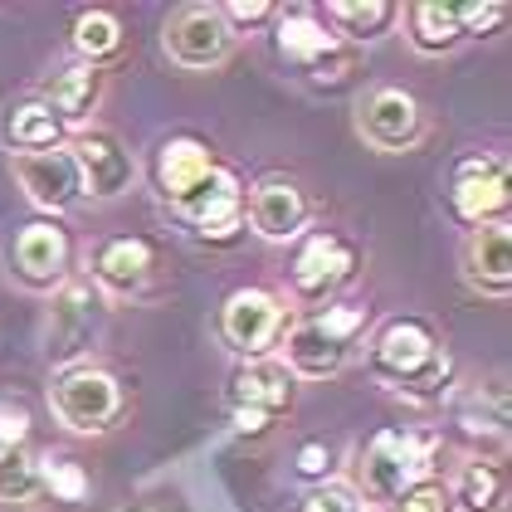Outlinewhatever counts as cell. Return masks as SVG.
I'll return each mask as SVG.
<instances>
[{"label":"cell","instance_id":"obj_1","mask_svg":"<svg viewBox=\"0 0 512 512\" xmlns=\"http://www.w3.org/2000/svg\"><path fill=\"white\" fill-rule=\"evenodd\" d=\"M371 371L410 400H439L449 386V356L439 347L434 327L420 317H395L376 332Z\"/></svg>","mask_w":512,"mask_h":512},{"label":"cell","instance_id":"obj_2","mask_svg":"<svg viewBox=\"0 0 512 512\" xmlns=\"http://www.w3.org/2000/svg\"><path fill=\"white\" fill-rule=\"evenodd\" d=\"M430 454L434 444L410 430H376L366 439V449L356 454V498L376 503V508H395L420 478H430Z\"/></svg>","mask_w":512,"mask_h":512},{"label":"cell","instance_id":"obj_3","mask_svg":"<svg viewBox=\"0 0 512 512\" xmlns=\"http://www.w3.org/2000/svg\"><path fill=\"white\" fill-rule=\"evenodd\" d=\"M366 327L361 303H337L327 313H313L283 332V366L293 381H327L347 366L356 332Z\"/></svg>","mask_w":512,"mask_h":512},{"label":"cell","instance_id":"obj_4","mask_svg":"<svg viewBox=\"0 0 512 512\" xmlns=\"http://www.w3.org/2000/svg\"><path fill=\"white\" fill-rule=\"evenodd\" d=\"M122 405L118 376L93 361L59 366L49 381V410L69 434H108L122 420Z\"/></svg>","mask_w":512,"mask_h":512},{"label":"cell","instance_id":"obj_5","mask_svg":"<svg viewBox=\"0 0 512 512\" xmlns=\"http://www.w3.org/2000/svg\"><path fill=\"white\" fill-rule=\"evenodd\" d=\"M283 332H288V308L269 288H235L220 308V337L244 361L269 356L283 342Z\"/></svg>","mask_w":512,"mask_h":512},{"label":"cell","instance_id":"obj_6","mask_svg":"<svg viewBox=\"0 0 512 512\" xmlns=\"http://www.w3.org/2000/svg\"><path fill=\"white\" fill-rule=\"evenodd\" d=\"M161 44L171 54L176 69H191V74H205V69H220L235 49V30L225 25L220 5H181L166 30H161Z\"/></svg>","mask_w":512,"mask_h":512},{"label":"cell","instance_id":"obj_7","mask_svg":"<svg viewBox=\"0 0 512 512\" xmlns=\"http://www.w3.org/2000/svg\"><path fill=\"white\" fill-rule=\"evenodd\" d=\"M200 239H220V244H230V239L244 230V186H239V176L230 166H210L205 176H200L196 186L186 191V196L171 205Z\"/></svg>","mask_w":512,"mask_h":512},{"label":"cell","instance_id":"obj_8","mask_svg":"<svg viewBox=\"0 0 512 512\" xmlns=\"http://www.w3.org/2000/svg\"><path fill=\"white\" fill-rule=\"evenodd\" d=\"M98 327H103V293L88 278L69 274L49 298V356L59 366H74L93 347Z\"/></svg>","mask_w":512,"mask_h":512},{"label":"cell","instance_id":"obj_9","mask_svg":"<svg viewBox=\"0 0 512 512\" xmlns=\"http://www.w3.org/2000/svg\"><path fill=\"white\" fill-rule=\"evenodd\" d=\"M449 215L469 230L483 225H508V166L483 152H473L449 176Z\"/></svg>","mask_w":512,"mask_h":512},{"label":"cell","instance_id":"obj_10","mask_svg":"<svg viewBox=\"0 0 512 512\" xmlns=\"http://www.w3.org/2000/svg\"><path fill=\"white\" fill-rule=\"evenodd\" d=\"M356 274V249L332 230H317L298 244L293 264H288V283L298 303H327L347 278Z\"/></svg>","mask_w":512,"mask_h":512},{"label":"cell","instance_id":"obj_11","mask_svg":"<svg viewBox=\"0 0 512 512\" xmlns=\"http://www.w3.org/2000/svg\"><path fill=\"white\" fill-rule=\"evenodd\" d=\"M10 171H15V181H20V191L30 196V205H40L49 215H64V210H74L88 191H83V171L74 152H69V142L64 147H54V152H30V157H10Z\"/></svg>","mask_w":512,"mask_h":512},{"label":"cell","instance_id":"obj_12","mask_svg":"<svg viewBox=\"0 0 512 512\" xmlns=\"http://www.w3.org/2000/svg\"><path fill=\"white\" fill-rule=\"evenodd\" d=\"M356 132L376 152H410L425 132V118H420V103L405 88H371L356 103Z\"/></svg>","mask_w":512,"mask_h":512},{"label":"cell","instance_id":"obj_13","mask_svg":"<svg viewBox=\"0 0 512 512\" xmlns=\"http://www.w3.org/2000/svg\"><path fill=\"white\" fill-rule=\"evenodd\" d=\"M308 196L298 181L288 176H264L254 191H244V220L254 225V235L269 244H293L308 230Z\"/></svg>","mask_w":512,"mask_h":512},{"label":"cell","instance_id":"obj_14","mask_svg":"<svg viewBox=\"0 0 512 512\" xmlns=\"http://www.w3.org/2000/svg\"><path fill=\"white\" fill-rule=\"evenodd\" d=\"M10 274L20 278L25 288L54 293L69 278V235L54 220H35L25 225L15 244H10Z\"/></svg>","mask_w":512,"mask_h":512},{"label":"cell","instance_id":"obj_15","mask_svg":"<svg viewBox=\"0 0 512 512\" xmlns=\"http://www.w3.org/2000/svg\"><path fill=\"white\" fill-rule=\"evenodd\" d=\"M157 274V249L142 235H113L93 254V288L103 298H137Z\"/></svg>","mask_w":512,"mask_h":512},{"label":"cell","instance_id":"obj_16","mask_svg":"<svg viewBox=\"0 0 512 512\" xmlns=\"http://www.w3.org/2000/svg\"><path fill=\"white\" fill-rule=\"evenodd\" d=\"M69 152L79 161L83 171V191L93 200H118L132 191V181H137V161L132 152L122 147L113 132H79L74 142H69Z\"/></svg>","mask_w":512,"mask_h":512},{"label":"cell","instance_id":"obj_17","mask_svg":"<svg viewBox=\"0 0 512 512\" xmlns=\"http://www.w3.org/2000/svg\"><path fill=\"white\" fill-rule=\"evenodd\" d=\"M293 395H298V381L288 376V366L274 361V356L244 361L230 376V410H259V415L278 420L283 410H293Z\"/></svg>","mask_w":512,"mask_h":512},{"label":"cell","instance_id":"obj_18","mask_svg":"<svg viewBox=\"0 0 512 512\" xmlns=\"http://www.w3.org/2000/svg\"><path fill=\"white\" fill-rule=\"evenodd\" d=\"M278 54L288 59V64H298V69H308V74H317L322 64H332L337 54H342V40L327 30V20L317 15V10H308V5H293V10H278Z\"/></svg>","mask_w":512,"mask_h":512},{"label":"cell","instance_id":"obj_19","mask_svg":"<svg viewBox=\"0 0 512 512\" xmlns=\"http://www.w3.org/2000/svg\"><path fill=\"white\" fill-rule=\"evenodd\" d=\"M464 283L483 298L512 293V235L508 225H483L464 244Z\"/></svg>","mask_w":512,"mask_h":512},{"label":"cell","instance_id":"obj_20","mask_svg":"<svg viewBox=\"0 0 512 512\" xmlns=\"http://www.w3.org/2000/svg\"><path fill=\"white\" fill-rule=\"evenodd\" d=\"M444 498H449L454 512H503L508 508V473H503V464H493L488 454H469L454 469Z\"/></svg>","mask_w":512,"mask_h":512},{"label":"cell","instance_id":"obj_21","mask_svg":"<svg viewBox=\"0 0 512 512\" xmlns=\"http://www.w3.org/2000/svg\"><path fill=\"white\" fill-rule=\"evenodd\" d=\"M103 69H93V64H64V69H54L49 83H44V108L54 113V118L64 122V127H79L93 108H98V98H103Z\"/></svg>","mask_w":512,"mask_h":512},{"label":"cell","instance_id":"obj_22","mask_svg":"<svg viewBox=\"0 0 512 512\" xmlns=\"http://www.w3.org/2000/svg\"><path fill=\"white\" fill-rule=\"evenodd\" d=\"M210 166H215V152H210L200 137H166V142L157 147V166H152L161 200L176 205V200L186 196Z\"/></svg>","mask_w":512,"mask_h":512},{"label":"cell","instance_id":"obj_23","mask_svg":"<svg viewBox=\"0 0 512 512\" xmlns=\"http://www.w3.org/2000/svg\"><path fill=\"white\" fill-rule=\"evenodd\" d=\"M64 142H69V127L54 118L40 98H30V103H20V108L5 113V147H10V157L54 152V147H64Z\"/></svg>","mask_w":512,"mask_h":512},{"label":"cell","instance_id":"obj_24","mask_svg":"<svg viewBox=\"0 0 512 512\" xmlns=\"http://www.w3.org/2000/svg\"><path fill=\"white\" fill-rule=\"evenodd\" d=\"M322 20L337 40H381L400 20V5L395 0H327Z\"/></svg>","mask_w":512,"mask_h":512},{"label":"cell","instance_id":"obj_25","mask_svg":"<svg viewBox=\"0 0 512 512\" xmlns=\"http://www.w3.org/2000/svg\"><path fill=\"white\" fill-rule=\"evenodd\" d=\"M405 30H410V44L420 54H449L459 49V15H454V0H415L405 10Z\"/></svg>","mask_w":512,"mask_h":512},{"label":"cell","instance_id":"obj_26","mask_svg":"<svg viewBox=\"0 0 512 512\" xmlns=\"http://www.w3.org/2000/svg\"><path fill=\"white\" fill-rule=\"evenodd\" d=\"M74 54H79L83 64H93V69H103L108 59H118L122 20L113 10H83L79 20H74Z\"/></svg>","mask_w":512,"mask_h":512},{"label":"cell","instance_id":"obj_27","mask_svg":"<svg viewBox=\"0 0 512 512\" xmlns=\"http://www.w3.org/2000/svg\"><path fill=\"white\" fill-rule=\"evenodd\" d=\"M40 493V459L25 444H0V503H30Z\"/></svg>","mask_w":512,"mask_h":512},{"label":"cell","instance_id":"obj_28","mask_svg":"<svg viewBox=\"0 0 512 512\" xmlns=\"http://www.w3.org/2000/svg\"><path fill=\"white\" fill-rule=\"evenodd\" d=\"M459 425L473 439H483V434H498L503 439V430H508V395H503V386H488V405H483V391H473L459 405Z\"/></svg>","mask_w":512,"mask_h":512},{"label":"cell","instance_id":"obj_29","mask_svg":"<svg viewBox=\"0 0 512 512\" xmlns=\"http://www.w3.org/2000/svg\"><path fill=\"white\" fill-rule=\"evenodd\" d=\"M40 488L44 493H54L59 503H83L93 483H88V473H83L79 459L54 454V459H40Z\"/></svg>","mask_w":512,"mask_h":512},{"label":"cell","instance_id":"obj_30","mask_svg":"<svg viewBox=\"0 0 512 512\" xmlns=\"http://www.w3.org/2000/svg\"><path fill=\"white\" fill-rule=\"evenodd\" d=\"M454 15H459V35L464 40H483V35L503 30L508 5L503 0H454Z\"/></svg>","mask_w":512,"mask_h":512},{"label":"cell","instance_id":"obj_31","mask_svg":"<svg viewBox=\"0 0 512 512\" xmlns=\"http://www.w3.org/2000/svg\"><path fill=\"white\" fill-rule=\"evenodd\" d=\"M293 512H361V498H356L352 483H337V478H327V483H313Z\"/></svg>","mask_w":512,"mask_h":512},{"label":"cell","instance_id":"obj_32","mask_svg":"<svg viewBox=\"0 0 512 512\" xmlns=\"http://www.w3.org/2000/svg\"><path fill=\"white\" fill-rule=\"evenodd\" d=\"M220 15H225V25L239 35V30H254V25L274 20L278 5H269V0H225V5H220Z\"/></svg>","mask_w":512,"mask_h":512},{"label":"cell","instance_id":"obj_33","mask_svg":"<svg viewBox=\"0 0 512 512\" xmlns=\"http://www.w3.org/2000/svg\"><path fill=\"white\" fill-rule=\"evenodd\" d=\"M395 512H449V498H444V483H434V478H420L400 503Z\"/></svg>","mask_w":512,"mask_h":512},{"label":"cell","instance_id":"obj_34","mask_svg":"<svg viewBox=\"0 0 512 512\" xmlns=\"http://www.w3.org/2000/svg\"><path fill=\"white\" fill-rule=\"evenodd\" d=\"M298 473L313 478V483H327V473H332V444L327 439H308L298 449Z\"/></svg>","mask_w":512,"mask_h":512},{"label":"cell","instance_id":"obj_35","mask_svg":"<svg viewBox=\"0 0 512 512\" xmlns=\"http://www.w3.org/2000/svg\"><path fill=\"white\" fill-rule=\"evenodd\" d=\"M25 434H30L25 400H0V444H25Z\"/></svg>","mask_w":512,"mask_h":512},{"label":"cell","instance_id":"obj_36","mask_svg":"<svg viewBox=\"0 0 512 512\" xmlns=\"http://www.w3.org/2000/svg\"><path fill=\"white\" fill-rule=\"evenodd\" d=\"M230 425H235V434H244V439H264L274 420L259 415V410H230Z\"/></svg>","mask_w":512,"mask_h":512}]
</instances>
